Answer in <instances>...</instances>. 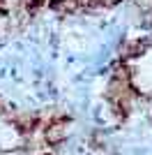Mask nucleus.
Segmentation results:
<instances>
[{"label": "nucleus", "instance_id": "1", "mask_svg": "<svg viewBox=\"0 0 152 155\" xmlns=\"http://www.w3.org/2000/svg\"><path fill=\"white\" fill-rule=\"evenodd\" d=\"M78 7H81V2H78V0H55V2H53V9H55V12H74V9H78Z\"/></svg>", "mask_w": 152, "mask_h": 155}, {"label": "nucleus", "instance_id": "2", "mask_svg": "<svg viewBox=\"0 0 152 155\" xmlns=\"http://www.w3.org/2000/svg\"><path fill=\"white\" fill-rule=\"evenodd\" d=\"M44 0H21V5H25V7H30V9H35L37 5H42Z\"/></svg>", "mask_w": 152, "mask_h": 155}]
</instances>
